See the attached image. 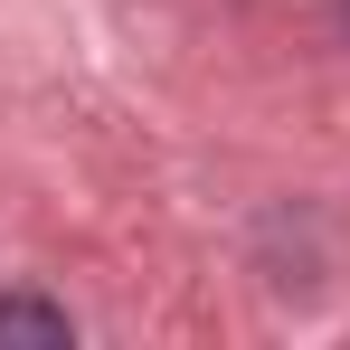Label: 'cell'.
I'll return each instance as SVG.
<instances>
[{"label": "cell", "instance_id": "1", "mask_svg": "<svg viewBox=\"0 0 350 350\" xmlns=\"http://www.w3.org/2000/svg\"><path fill=\"white\" fill-rule=\"evenodd\" d=\"M76 341V322H66L57 303H38V293H0V350H66Z\"/></svg>", "mask_w": 350, "mask_h": 350}]
</instances>
